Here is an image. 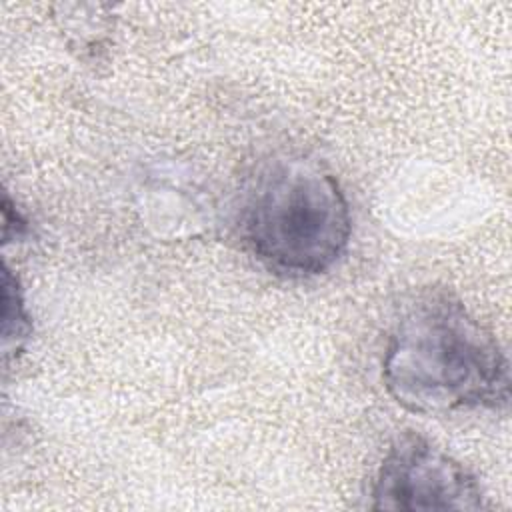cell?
<instances>
[{
	"label": "cell",
	"mask_w": 512,
	"mask_h": 512,
	"mask_svg": "<svg viewBox=\"0 0 512 512\" xmlns=\"http://www.w3.org/2000/svg\"><path fill=\"white\" fill-rule=\"evenodd\" d=\"M374 510H482L478 478L456 458L416 432L398 434L372 478Z\"/></svg>",
	"instance_id": "cell-3"
},
{
	"label": "cell",
	"mask_w": 512,
	"mask_h": 512,
	"mask_svg": "<svg viewBox=\"0 0 512 512\" xmlns=\"http://www.w3.org/2000/svg\"><path fill=\"white\" fill-rule=\"evenodd\" d=\"M382 382L398 406L426 416L500 410L510 400L502 346L448 288H424L400 308Z\"/></svg>",
	"instance_id": "cell-1"
},
{
	"label": "cell",
	"mask_w": 512,
	"mask_h": 512,
	"mask_svg": "<svg viewBox=\"0 0 512 512\" xmlns=\"http://www.w3.org/2000/svg\"><path fill=\"white\" fill-rule=\"evenodd\" d=\"M2 302H4L2 352H4V362H8L14 354L18 356V352L28 342L32 332V322L26 312L18 278H14L12 270L6 264L2 274Z\"/></svg>",
	"instance_id": "cell-4"
},
{
	"label": "cell",
	"mask_w": 512,
	"mask_h": 512,
	"mask_svg": "<svg viewBox=\"0 0 512 512\" xmlns=\"http://www.w3.org/2000/svg\"><path fill=\"white\" fill-rule=\"evenodd\" d=\"M238 232L244 248L272 274L312 278L346 252L350 206L336 176L320 162L276 158L246 186Z\"/></svg>",
	"instance_id": "cell-2"
},
{
	"label": "cell",
	"mask_w": 512,
	"mask_h": 512,
	"mask_svg": "<svg viewBox=\"0 0 512 512\" xmlns=\"http://www.w3.org/2000/svg\"><path fill=\"white\" fill-rule=\"evenodd\" d=\"M2 212H4V242H8L10 238H20L28 226L22 214L16 208H12L8 196H4Z\"/></svg>",
	"instance_id": "cell-5"
}]
</instances>
